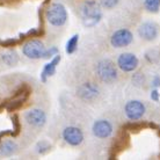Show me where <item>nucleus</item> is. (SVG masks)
Here are the masks:
<instances>
[{
	"label": "nucleus",
	"mask_w": 160,
	"mask_h": 160,
	"mask_svg": "<svg viewBox=\"0 0 160 160\" xmlns=\"http://www.w3.org/2000/svg\"><path fill=\"white\" fill-rule=\"evenodd\" d=\"M82 23L87 28H92L99 23L102 19L101 5L95 0H86L81 7Z\"/></svg>",
	"instance_id": "obj_1"
},
{
	"label": "nucleus",
	"mask_w": 160,
	"mask_h": 160,
	"mask_svg": "<svg viewBox=\"0 0 160 160\" xmlns=\"http://www.w3.org/2000/svg\"><path fill=\"white\" fill-rule=\"evenodd\" d=\"M95 73L103 84H114L118 78L116 65L110 59L100 60L95 66Z\"/></svg>",
	"instance_id": "obj_2"
},
{
	"label": "nucleus",
	"mask_w": 160,
	"mask_h": 160,
	"mask_svg": "<svg viewBox=\"0 0 160 160\" xmlns=\"http://www.w3.org/2000/svg\"><path fill=\"white\" fill-rule=\"evenodd\" d=\"M45 19L52 27H63L68 21V11L63 4L53 2L47 9Z\"/></svg>",
	"instance_id": "obj_3"
},
{
	"label": "nucleus",
	"mask_w": 160,
	"mask_h": 160,
	"mask_svg": "<svg viewBox=\"0 0 160 160\" xmlns=\"http://www.w3.org/2000/svg\"><path fill=\"white\" fill-rule=\"evenodd\" d=\"M45 47L44 43L40 40H30L22 45V53L29 59H41L43 58Z\"/></svg>",
	"instance_id": "obj_4"
},
{
	"label": "nucleus",
	"mask_w": 160,
	"mask_h": 160,
	"mask_svg": "<svg viewBox=\"0 0 160 160\" xmlns=\"http://www.w3.org/2000/svg\"><path fill=\"white\" fill-rule=\"evenodd\" d=\"M132 42H133V34L127 28L117 29L110 36V44L114 48L117 49L125 48V47L130 45Z\"/></svg>",
	"instance_id": "obj_5"
},
{
	"label": "nucleus",
	"mask_w": 160,
	"mask_h": 160,
	"mask_svg": "<svg viewBox=\"0 0 160 160\" xmlns=\"http://www.w3.org/2000/svg\"><path fill=\"white\" fill-rule=\"evenodd\" d=\"M146 107L139 100H130L124 106V112L127 118L130 121H138L145 115Z\"/></svg>",
	"instance_id": "obj_6"
},
{
	"label": "nucleus",
	"mask_w": 160,
	"mask_h": 160,
	"mask_svg": "<svg viewBox=\"0 0 160 160\" xmlns=\"http://www.w3.org/2000/svg\"><path fill=\"white\" fill-rule=\"evenodd\" d=\"M23 118L26 123L32 125L34 128H43L47 123V112L43 109L34 108L29 109L23 114Z\"/></svg>",
	"instance_id": "obj_7"
},
{
	"label": "nucleus",
	"mask_w": 160,
	"mask_h": 160,
	"mask_svg": "<svg viewBox=\"0 0 160 160\" xmlns=\"http://www.w3.org/2000/svg\"><path fill=\"white\" fill-rule=\"evenodd\" d=\"M77 95L82 101L93 102L100 95V88L94 82H84L77 89Z\"/></svg>",
	"instance_id": "obj_8"
},
{
	"label": "nucleus",
	"mask_w": 160,
	"mask_h": 160,
	"mask_svg": "<svg viewBox=\"0 0 160 160\" xmlns=\"http://www.w3.org/2000/svg\"><path fill=\"white\" fill-rule=\"evenodd\" d=\"M138 65H139V60H138L136 55H133L131 52L121 53L118 58H117V66H118L121 71H123L125 73L136 71Z\"/></svg>",
	"instance_id": "obj_9"
},
{
	"label": "nucleus",
	"mask_w": 160,
	"mask_h": 160,
	"mask_svg": "<svg viewBox=\"0 0 160 160\" xmlns=\"http://www.w3.org/2000/svg\"><path fill=\"white\" fill-rule=\"evenodd\" d=\"M138 35L142 40L152 42L159 36V26L153 21H144L138 27Z\"/></svg>",
	"instance_id": "obj_10"
},
{
	"label": "nucleus",
	"mask_w": 160,
	"mask_h": 160,
	"mask_svg": "<svg viewBox=\"0 0 160 160\" xmlns=\"http://www.w3.org/2000/svg\"><path fill=\"white\" fill-rule=\"evenodd\" d=\"M63 139L70 146H79L84 142V132L78 127L70 125L63 130Z\"/></svg>",
	"instance_id": "obj_11"
},
{
	"label": "nucleus",
	"mask_w": 160,
	"mask_h": 160,
	"mask_svg": "<svg viewBox=\"0 0 160 160\" xmlns=\"http://www.w3.org/2000/svg\"><path fill=\"white\" fill-rule=\"evenodd\" d=\"M112 131H114L112 124L107 120H98L93 123L92 132L96 138H100V139L108 138L112 136Z\"/></svg>",
	"instance_id": "obj_12"
},
{
	"label": "nucleus",
	"mask_w": 160,
	"mask_h": 160,
	"mask_svg": "<svg viewBox=\"0 0 160 160\" xmlns=\"http://www.w3.org/2000/svg\"><path fill=\"white\" fill-rule=\"evenodd\" d=\"M60 60H62V57H60V55L57 53L56 56L52 57V59L49 63L44 65L43 71L41 73V80L43 82H47V79H48L49 77H52L56 73V68L58 66V64L60 63Z\"/></svg>",
	"instance_id": "obj_13"
},
{
	"label": "nucleus",
	"mask_w": 160,
	"mask_h": 160,
	"mask_svg": "<svg viewBox=\"0 0 160 160\" xmlns=\"http://www.w3.org/2000/svg\"><path fill=\"white\" fill-rule=\"evenodd\" d=\"M18 145L14 140L6 139L0 144V154L4 157H11L16 152Z\"/></svg>",
	"instance_id": "obj_14"
},
{
	"label": "nucleus",
	"mask_w": 160,
	"mask_h": 160,
	"mask_svg": "<svg viewBox=\"0 0 160 160\" xmlns=\"http://www.w3.org/2000/svg\"><path fill=\"white\" fill-rule=\"evenodd\" d=\"M0 59L4 64L8 65V66H14L19 62V55L15 50H8L0 55Z\"/></svg>",
	"instance_id": "obj_15"
},
{
	"label": "nucleus",
	"mask_w": 160,
	"mask_h": 160,
	"mask_svg": "<svg viewBox=\"0 0 160 160\" xmlns=\"http://www.w3.org/2000/svg\"><path fill=\"white\" fill-rule=\"evenodd\" d=\"M78 42H79V35L74 34L73 36H71L68 38V41L66 42V47H65V51L68 55H72L74 53L78 48Z\"/></svg>",
	"instance_id": "obj_16"
},
{
	"label": "nucleus",
	"mask_w": 160,
	"mask_h": 160,
	"mask_svg": "<svg viewBox=\"0 0 160 160\" xmlns=\"http://www.w3.org/2000/svg\"><path fill=\"white\" fill-rule=\"evenodd\" d=\"M144 7L150 13H158L160 9V0H144Z\"/></svg>",
	"instance_id": "obj_17"
},
{
	"label": "nucleus",
	"mask_w": 160,
	"mask_h": 160,
	"mask_svg": "<svg viewBox=\"0 0 160 160\" xmlns=\"http://www.w3.org/2000/svg\"><path fill=\"white\" fill-rule=\"evenodd\" d=\"M50 148H51V145H50L49 142H47V140H41V142H38V144L36 145V151L40 154H44V153H47L50 150Z\"/></svg>",
	"instance_id": "obj_18"
},
{
	"label": "nucleus",
	"mask_w": 160,
	"mask_h": 160,
	"mask_svg": "<svg viewBox=\"0 0 160 160\" xmlns=\"http://www.w3.org/2000/svg\"><path fill=\"white\" fill-rule=\"evenodd\" d=\"M120 2V0H100L101 7L106 8V9H112V8L116 7Z\"/></svg>",
	"instance_id": "obj_19"
},
{
	"label": "nucleus",
	"mask_w": 160,
	"mask_h": 160,
	"mask_svg": "<svg viewBox=\"0 0 160 160\" xmlns=\"http://www.w3.org/2000/svg\"><path fill=\"white\" fill-rule=\"evenodd\" d=\"M132 82L136 86H142L145 82V77L142 73H136V74L132 76Z\"/></svg>",
	"instance_id": "obj_20"
},
{
	"label": "nucleus",
	"mask_w": 160,
	"mask_h": 160,
	"mask_svg": "<svg viewBox=\"0 0 160 160\" xmlns=\"http://www.w3.org/2000/svg\"><path fill=\"white\" fill-rule=\"evenodd\" d=\"M57 53H58V49L56 47H51L50 49H45L43 58H52L53 56H56Z\"/></svg>",
	"instance_id": "obj_21"
},
{
	"label": "nucleus",
	"mask_w": 160,
	"mask_h": 160,
	"mask_svg": "<svg viewBox=\"0 0 160 160\" xmlns=\"http://www.w3.org/2000/svg\"><path fill=\"white\" fill-rule=\"evenodd\" d=\"M151 99H152L154 102H159V99H160V94H159V91L154 88L151 91Z\"/></svg>",
	"instance_id": "obj_22"
},
{
	"label": "nucleus",
	"mask_w": 160,
	"mask_h": 160,
	"mask_svg": "<svg viewBox=\"0 0 160 160\" xmlns=\"http://www.w3.org/2000/svg\"><path fill=\"white\" fill-rule=\"evenodd\" d=\"M152 86L153 87H160V77L159 76H154V78H153L152 80Z\"/></svg>",
	"instance_id": "obj_23"
}]
</instances>
